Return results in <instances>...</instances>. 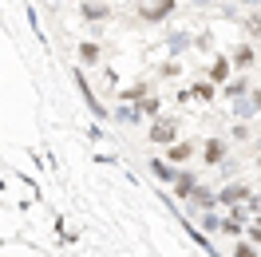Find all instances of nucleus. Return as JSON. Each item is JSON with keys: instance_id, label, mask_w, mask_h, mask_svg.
Segmentation results:
<instances>
[{"instance_id": "f257e3e1", "label": "nucleus", "mask_w": 261, "mask_h": 257, "mask_svg": "<svg viewBox=\"0 0 261 257\" xmlns=\"http://www.w3.org/2000/svg\"><path fill=\"white\" fill-rule=\"evenodd\" d=\"M170 12H174V0H139V16L147 20V24H159Z\"/></svg>"}, {"instance_id": "f03ea898", "label": "nucleus", "mask_w": 261, "mask_h": 257, "mask_svg": "<svg viewBox=\"0 0 261 257\" xmlns=\"http://www.w3.org/2000/svg\"><path fill=\"white\" fill-rule=\"evenodd\" d=\"M174 135H178V127H174L170 119H159V123L150 127V139H154V143H174Z\"/></svg>"}, {"instance_id": "7ed1b4c3", "label": "nucleus", "mask_w": 261, "mask_h": 257, "mask_svg": "<svg viewBox=\"0 0 261 257\" xmlns=\"http://www.w3.org/2000/svg\"><path fill=\"white\" fill-rule=\"evenodd\" d=\"M71 80H75V87H80V95H83V99H87V107H91V111H95V115H99V119H103V107H99V99H95V95H91V87H87V80H83L80 71H71Z\"/></svg>"}, {"instance_id": "20e7f679", "label": "nucleus", "mask_w": 261, "mask_h": 257, "mask_svg": "<svg viewBox=\"0 0 261 257\" xmlns=\"http://www.w3.org/2000/svg\"><path fill=\"white\" fill-rule=\"evenodd\" d=\"M83 16H87V20H107V16H111V8H107L103 0H83Z\"/></svg>"}, {"instance_id": "39448f33", "label": "nucleus", "mask_w": 261, "mask_h": 257, "mask_svg": "<svg viewBox=\"0 0 261 257\" xmlns=\"http://www.w3.org/2000/svg\"><path fill=\"white\" fill-rule=\"evenodd\" d=\"M222 155H226L222 139H210V143H206V162H222Z\"/></svg>"}, {"instance_id": "423d86ee", "label": "nucleus", "mask_w": 261, "mask_h": 257, "mask_svg": "<svg viewBox=\"0 0 261 257\" xmlns=\"http://www.w3.org/2000/svg\"><path fill=\"white\" fill-rule=\"evenodd\" d=\"M233 64H238V67H249V64H253V48H249V44H242V48L233 52Z\"/></svg>"}, {"instance_id": "0eeeda50", "label": "nucleus", "mask_w": 261, "mask_h": 257, "mask_svg": "<svg viewBox=\"0 0 261 257\" xmlns=\"http://www.w3.org/2000/svg\"><path fill=\"white\" fill-rule=\"evenodd\" d=\"M242 198H249L245 186H226V190H222V202H242Z\"/></svg>"}, {"instance_id": "6e6552de", "label": "nucleus", "mask_w": 261, "mask_h": 257, "mask_svg": "<svg viewBox=\"0 0 261 257\" xmlns=\"http://www.w3.org/2000/svg\"><path fill=\"white\" fill-rule=\"evenodd\" d=\"M80 60H83V64H95V60H99V44H83Z\"/></svg>"}, {"instance_id": "1a4fd4ad", "label": "nucleus", "mask_w": 261, "mask_h": 257, "mask_svg": "<svg viewBox=\"0 0 261 257\" xmlns=\"http://www.w3.org/2000/svg\"><path fill=\"white\" fill-rule=\"evenodd\" d=\"M226 75H229V64H226V60H218V64L210 67V80H214V83H222Z\"/></svg>"}, {"instance_id": "9d476101", "label": "nucleus", "mask_w": 261, "mask_h": 257, "mask_svg": "<svg viewBox=\"0 0 261 257\" xmlns=\"http://www.w3.org/2000/svg\"><path fill=\"white\" fill-rule=\"evenodd\" d=\"M194 190H198V186H194V178H190V174H178V194H182V198H190Z\"/></svg>"}, {"instance_id": "9b49d317", "label": "nucleus", "mask_w": 261, "mask_h": 257, "mask_svg": "<svg viewBox=\"0 0 261 257\" xmlns=\"http://www.w3.org/2000/svg\"><path fill=\"white\" fill-rule=\"evenodd\" d=\"M190 99H214V87H210V83H194Z\"/></svg>"}, {"instance_id": "f8f14e48", "label": "nucleus", "mask_w": 261, "mask_h": 257, "mask_svg": "<svg viewBox=\"0 0 261 257\" xmlns=\"http://www.w3.org/2000/svg\"><path fill=\"white\" fill-rule=\"evenodd\" d=\"M150 170H154V174L163 178V182H166V178H174V170H170V166H166V162H150Z\"/></svg>"}, {"instance_id": "ddd939ff", "label": "nucleus", "mask_w": 261, "mask_h": 257, "mask_svg": "<svg viewBox=\"0 0 261 257\" xmlns=\"http://www.w3.org/2000/svg\"><path fill=\"white\" fill-rule=\"evenodd\" d=\"M170 159H174V162H186V159H190V146H186V143H178L174 150H170Z\"/></svg>"}, {"instance_id": "4468645a", "label": "nucleus", "mask_w": 261, "mask_h": 257, "mask_svg": "<svg viewBox=\"0 0 261 257\" xmlns=\"http://www.w3.org/2000/svg\"><path fill=\"white\" fill-rule=\"evenodd\" d=\"M139 103H143V107H139L143 115H154V111H159V99H139Z\"/></svg>"}, {"instance_id": "2eb2a0df", "label": "nucleus", "mask_w": 261, "mask_h": 257, "mask_svg": "<svg viewBox=\"0 0 261 257\" xmlns=\"http://www.w3.org/2000/svg\"><path fill=\"white\" fill-rule=\"evenodd\" d=\"M190 198H194L198 206H214V198H210V194H206V190H194V194H190Z\"/></svg>"}, {"instance_id": "dca6fc26", "label": "nucleus", "mask_w": 261, "mask_h": 257, "mask_svg": "<svg viewBox=\"0 0 261 257\" xmlns=\"http://www.w3.org/2000/svg\"><path fill=\"white\" fill-rule=\"evenodd\" d=\"M233 253H238V257H257V249H253V245H238Z\"/></svg>"}, {"instance_id": "f3484780", "label": "nucleus", "mask_w": 261, "mask_h": 257, "mask_svg": "<svg viewBox=\"0 0 261 257\" xmlns=\"http://www.w3.org/2000/svg\"><path fill=\"white\" fill-rule=\"evenodd\" d=\"M249 32H253V36H261V16H249Z\"/></svg>"}, {"instance_id": "a211bd4d", "label": "nucleus", "mask_w": 261, "mask_h": 257, "mask_svg": "<svg viewBox=\"0 0 261 257\" xmlns=\"http://www.w3.org/2000/svg\"><path fill=\"white\" fill-rule=\"evenodd\" d=\"M249 238H253V241L261 245V225H253V229H249Z\"/></svg>"}, {"instance_id": "6ab92c4d", "label": "nucleus", "mask_w": 261, "mask_h": 257, "mask_svg": "<svg viewBox=\"0 0 261 257\" xmlns=\"http://www.w3.org/2000/svg\"><path fill=\"white\" fill-rule=\"evenodd\" d=\"M253 107H257V111H261V87H257V95H253Z\"/></svg>"}, {"instance_id": "aec40b11", "label": "nucleus", "mask_w": 261, "mask_h": 257, "mask_svg": "<svg viewBox=\"0 0 261 257\" xmlns=\"http://www.w3.org/2000/svg\"><path fill=\"white\" fill-rule=\"evenodd\" d=\"M257 222H261V218H257Z\"/></svg>"}, {"instance_id": "412c9836", "label": "nucleus", "mask_w": 261, "mask_h": 257, "mask_svg": "<svg viewBox=\"0 0 261 257\" xmlns=\"http://www.w3.org/2000/svg\"><path fill=\"white\" fill-rule=\"evenodd\" d=\"M257 162H261V159H257Z\"/></svg>"}]
</instances>
